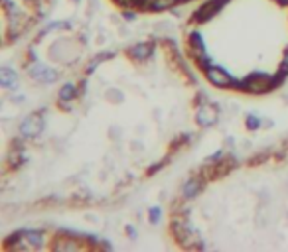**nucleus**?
<instances>
[{
    "label": "nucleus",
    "instance_id": "nucleus-1",
    "mask_svg": "<svg viewBox=\"0 0 288 252\" xmlns=\"http://www.w3.org/2000/svg\"><path fill=\"white\" fill-rule=\"evenodd\" d=\"M182 46L148 36L91 55L4 132V215L101 209L138 191L202 136L213 110Z\"/></svg>",
    "mask_w": 288,
    "mask_h": 252
},
{
    "label": "nucleus",
    "instance_id": "nucleus-2",
    "mask_svg": "<svg viewBox=\"0 0 288 252\" xmlns=\"http://www.w3.org/2000/svg\"><path fill=\"white\" fill-rule=\"evenodd\" d=\"M166 232L182 250H288V138L196 166L170 199Z\"/></svg>",
    "mask_w": 288,
    "mask_h": 252
},
{
    "label": "nucleus",
    "instance_id": "nucleus-3",
    "mask_svg": "<svg viewBox=\"0 0 288 252\" xmlns=\"http://www.w3.org/2000/svg\"><path fill=\"white\" fill-rule=\"evenodd\" d=\"M180 46L211 89L270 95L288 81V0H203L188 14Z\"/></svg>",
    "mask_w": 288,
    "mask_h": 252
},
{
    "label": "nucleus",
    "instance_id": "nucleus-4",
    "mask_svg": "<svg viewBox=\"0 0 288 252\" xmlns=\"http://www.w3.org/2000/svg\"><path fill=\"white\" fill-rule=\"evenodd\" d=\"M109 242L87 234H75L58 227H34L20 228L14 234L2 240L4 250L20 248V250H93V248H109Z\"/></svg>",
    "mask_w": 288,
    "mask_h": 252
},
{
    "label": "nucleus",
    "instance_id": "nucleus-5",
    "mask_svg": "<svg viewBox=\"0 0 288 252\" xmlns=\"http://www.w3.org/2000/svg\"><path fill=\"white\" fill-rule=\"evenodd\" d=\"M56 0H2V48L10 50L34 32Z\"/></svg>",
    "mask_w": 288,
    "mask_h": 252
},
{
    "label": "nucleus",
    "instance_id": "nucleus-6",
    "mask_svg": "<svg viewBox=\"0 0 288 252\" xmlns=\"http://www.w3.org/2000/svg\"><path fill=\"white\" fill-rule=\"evenodd\" d=\"M107 2L122 14L154 16V14H164L170 10L184 8L188 4H200L203 0H107Z\"/></svg>",
    "mask_w": 288,
    "mask_h": 252
}]
</instances>
